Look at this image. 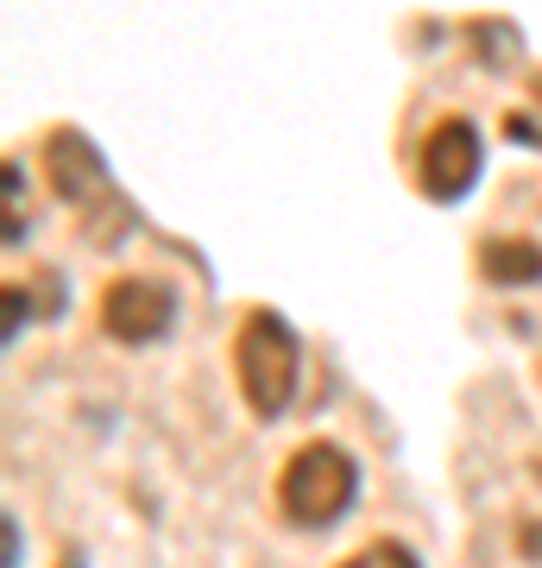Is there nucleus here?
Returning <instances> with one entry per match:
<instances>
[{"mask_svg": "<svg viewBox=\"0 0 542 568\" xmlns=\"http://www.w3.org/2000/svg\"><path fill=\"white\" fill-rule=\"evenodd\" d=\"M234 379H241V398L253 405V417L272 424V417L290 410L303 379V354L278 310H246L241 335H234Z\"/></svg>", "mask_w": 542, "mask_h": 568, "instance_id": "f257e3e1", "label": "nucleus"}, {"mask_svg": "<svg viewBox=\"0 0 542 568\" xmlns=\"http://www.w3.org/2000/svg\"><path fill=\"white\" fill-rule=\"evenodd\" d=\"M354 499H360V467L341 443H303L278 474V506L297 530L341 525Z\"/></svg>", "mask_w": 542, "mask_h": 568, "instance_id": "f03ea898", "label": "nucleus"}, {"mask_svg": "<svg viewBox=\"0 0 542 568\" xmlns=\"http://www.w3.org/2000/svg\"><path fill=\"white\" fill-rule=\"evenodd\" d=\"M44 164H51V183H58L63 203H76L82 215H108L114 234L133 222V209L114 196V178H108V159H101L95 145L82 140L76 126H58L51 140H44Z\"/></svg>", "mask_w": 542, "mask_h": 568, "instance_id": "7ed1b4c3", "label": "nucleus"}, {"mask_svg": "<svg viewBox=\"0 0 542 568\" xmlns=\"http://www.w3.org/2000/svg\"><path fill=\"white\" fill-rule=\"evenodd\" d=\"M177 323V297H171V284L158 278H114L101 291V328L126 347H145V342H164Z\"/></svg>", "mask_w": 542, "mask_h": 568, "instance_id": "20e7f679", "label": "nucleus"}, {"mask_svg": "<svg viewBox=\"0 0 542 568\" xmlns=\"http://www.w3.org/2000/svg\"><path fill=\"white\" fill-rule=\"evenodd\" d=\"M480 171H485V145H480V126L473 121H442L429 140H422V164H417V178H422V190L436 196V203H461L467 190L480 183Z\"/></svg>", "mask_w": 542, "mask_h": 568, "instance_id": "39448f33", "label": "nucleus"}, {"mask_svg": "<svg viewBox=\"0 0 542 568\" xmlns=\"http://www.w3.org/2000/svg\"><path fill=\"white\" fill-rule=\"evenodd\" d=\"M480 272L492 284H542V246L523 234H499L480 246Z\"/></svg>", "mask_w": 542, "mask_h": 568, "instance_id": "423d86ee", "label": "nucleus"}, {"mask_svg": "<svg viewBox=\"0 0 542 568\" xmlns=\"http://www.w3.org/2000/svg\"><path fill=\"white\" fill-rule=\"evenodd\" d=\"M341 568H422V562H417V549H410V544H398V537H379V544L354 549Z\"/></svg>", "mask_w": 542, "mask_h": 568, "instance_id": "0eeeda50", "label": "nucleus"}, {"mask_svg": "<svg viewBox=\"0 0 542 568\" xmlns=\"http://www.w3.org/2000/svg\"><path fill=\"white\" fill-rule=\"evenodd\" d=\"M504 140L518 145H542V114L530 108V114H504Z\"/></svg>", "mask_w": 542, "mask_h": 568, "instance_id": "6e6552de", "label": "nucleus"}, {"mask_svg": "<svg viewBox=\"0 0 542 568\" xmlns=\"http://www.w3.org/2000/svg\"><path fill=\"white\" fill-rule=\"evenodd\" d=\"M0 304H7V347H13V342H20V323H25V310H32V304H25L20 284H7V297H0Z\"/></svg>", "mask_w": 542, "mask_h": 568, "instance_id": "1a4fd4ad", "label": "nucleus"}, {"mask_svg": "<svg viewBox=\"0 0 542 568\" xmlns=\"http://www.w3.org/2000/svg\"><path fill=\"white\" fill-rule=\"evenodd\" d=\"M518 549L523 556H542V525H518Z\"/></svg>", "mask_w": 542, "mask_h": 568, "instance_id": "9d476101", "label": "nucleus"}, {"mask_svg": "<svg viewBox=\"0 0 542 568\" xmlns=\"http://www.w3.org/2000/svg\"><path fill=\"white\" fill-rule=\"evenodd\" d=\"M7 568H20V525L7 518Z\"/></svg>", "mask_w": 542, "mask_h": 568, "instance_id": "9b49d317", "label": "nucleus"}]
</instances>
